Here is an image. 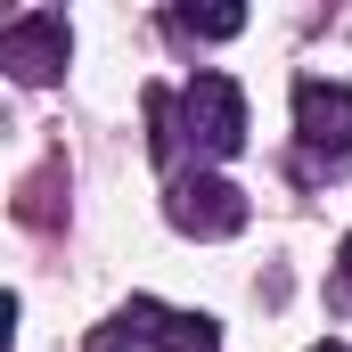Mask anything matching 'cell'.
<instances>
[{
	"mask_svg": "<svg viewBox=\"0 0 352 352\" xmlns=\"http://www.w3.org/2000/svg\"><path fill=\"white\" fill-rule=\"evenodd\" d=\"M180 140L197 156H238L246 148V90L230 74H188V90H180Z\"/></svg>",
	"mask_w": 352,
	"mask_h": 352,
	"instance_id": "obj_1",
	"label": "cell"
},
{
	"mask_svg": "<svg viewBox=\"0 0 352 352\" xmlns=\"http://www.w3.org/2000/svg\"><path fill=\"white\" fill-rule=\"evenodd\" d=\"M164 213H173L180 238H238L246 230V197L230 180H213V173H180L173 197H164Z\"/></svg>",
	"mask_w": 352,
	"mask_h": 352,
	"instance_id": "obj_2",
	"label": "cell"
},
{
	"mask_svg": "<svg viewBox=\"0 0 352 352\" xmlns=\"http://www.w3.org/2000/svg\"><path fill=\"white\" fill-rule=\"evenodd\" d=\"M66 58H74V33H66L58 8H33V16H8V25H0V66H8L16 82H50Z\"/></svg>",
	"mask_w": 352,
	"mask_h": 352,
	"instance_id": "obj_3",
	"label": "cell"
},
{
	"mask_svg": "<svg viewBox=\"0 0 352 352\" xmlns=\"http://www.w3.org/2000/svg\"><path fill=\"white\" fill-rule=\"evenodd\" d=\"M115 328H123L140 352H221V328H213L205 311H164V303H148V295L123 303Z\"/></svg>",
	"mask_w": 352,
	"mask_h": 352,
	"instance_id": "obj_4",
	"label": "cell"
},
{
	"mask_svg": "<svg viewBox=\"0 0 352 352\" xmlns=\"http://www.w3.org/2000/svg\"><path fill=\"white\" fill-rule=\"evenodd\" d=\"M295 131H303V148L352 156V82L303 74V82H295Z\"/></svg>",
	"mask_w": 352,
	"mask_h": 352,
	"instance_id": "obj_5",
	"label": "cell"
},
{
	"mask_svg": "<svg viewBox=\"0 0 352 352\" xmlns=\"http://www.w3.org/2000/svg\"><path fill=\"white\" fill-rule=\"evenodd\" d=\"M173 25L188 41H230V33H246V8L238 0H213V8H173Z\"/></svg>",
	"mask_w": 352,
	"mask_h": 352,
	"instance_id": "obj_6",
	"label": "cell"
},
{
	"mask_svg": "<svg viewBox=\"0 0 352 352\" xmlns=\"http://www.w3.org/2000/svg\"><path fill=\"white\" fill-rule=\"evenodd\" d=\"M336 263H344V287H352V238H344V254H336Z\"/></svg>",
	"mask_w": 352,
	"mask_h": 352,
	"instance_id": "obj_7",
	"label": "cell"
},
{
	"mask_svg": "<svg viewBox=\"0 0 352 352\" xmlns=\"http://www.w3.org/2000/svg\"><path fill=\"white\" fill-rule=\"evenodd\" d=\"M311 352H344V344H311Z\"/></svg>",
	"mask_w": 352,
	"mask_h": 352,
	"instance_id": "obj_8",
	"label": "cell"
}]
</instances>
